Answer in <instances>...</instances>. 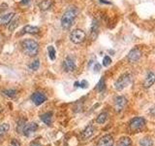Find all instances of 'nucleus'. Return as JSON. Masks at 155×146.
<instances>
[{"instance_id": "nucleus-1", "label": "nucleus", "mask_w": 155, "mask_h": 146, "mask_svg": "<svg viewBox=\"0 0 155 146\" xmlns=\"http://www.w3.org/2000/svg\"><path fill=\"white\" fill-rule=\"evenodd\" d=\"M79 14V10L75 7H71L65 11L61 18V26L64 29H69L75 23V19Z\"/></svg>"}, {"instance_id": "nucleus-2", "label": "nucleus", "mask_w": 155, "mask_h": 146, "mask_svg": "<svg viewBox=\"0 0 155 146\" xmlns=\"http://www.w3.org/2000/svg\"><path fill=\"white\" fill-rule=\"evenodd\" d=\"M21 45L23 53L29 57H34L38 54L39 45L33 39H24V40L21 41Z\"/></svg>"}, {"instance_id": "nucleus-3", "label": "nucleus", "mask_w": 155, "mask_h": 146, "mask_svg": "<svg viewBox=\"0 0 155 146\" xmlns=\"http://www.w3.org/2000/svg\"><path fill=\"white\" fill-rule=\"evenodd\" d=\"M131 82V75L129 73H124V74L121 75L116 82L114 83V88L117 91H122L124 88H126L129 83Z\"/></svg>"}, {"instance_id": "nucleus-4", "label": "nucleus", "mask_w": 155, "mask_h": 146, "mask_svg": "<svg viewBox=\"0 0 155 146\" xmlns=\"http://www.w3.org/2000/svg\"><path fill=\"white\" fill-rule=\"evenodd\" d=\"M85 32L81 29H75L70 34V40L75 44H80L84 41L85 39Z\"/></svg>"}, {"instance_id": "nucleus-5", "label": "nucleus", "mask_w": 155, "mask_h": 146, "mask_svg": "<svg viewBox=\"0 0 155 146\" xmlns=\"http://www.w3.org/2000/svg\"><path fill=\"white\" fill-rule=\"evenodd\" d=\"M145 125V120L142 117H136V118L132 119L129 123V129L132 131H137L143 129Z\"/></svg>"}, {"instance_id": "nucleus-6", "label": "nucleus", "mask_w": 155, "mask_h": 146, "mask_svg": "<svg viewBox=\"0 0 155 146\" xmlns=\"http://www.w3.org/2000/svg\"><path fill=\"white\" fill-rule=\"evenodd\" d=\"M140 57H142V52H140V49L134 48L129 52L128 56H127V60L130 63H136L139 61Z\"/></svg>"}, {"instance_id": "nucleus-7", "label": "nucleus", "mask_w": 155, "mask_h": 146, "mask_svg": "<svg viewBox=\"0 0 155 146\" xmlns=\"http://www.w3.org/2000/svg\"><path fill=\"white\" fill-rule=\"evenodd\" d=\"M63 68L66 72H73L76 70V62L73 57L69 56L63 61Z\"/></svg>"}, {"instance_id": "nucleus-8", "label": "nucleus", "mask_w": 155, "mask_h": 146, "mask_svg": "<svg viewBox=\"0 0 155 146\" xmlns=\"http://www.w3.org/2000/svg\"><path fill=\"white\" fill-rule=\"evenodd\" d=\"M37 129H38V125L36 123H34V122H32V123L25 124V126H24V128H23L22 133H23L24 136L29 137V136H31V135H33L34 134H35V131L37 130Z\"/></svg>"}, {"instance_id": "nucleus-9", "label": "nucleus", "mask_w": 155, "mask_h": 146, "mask_svg": "<svg viewBox=\"0 0 155 146\" xmlns=\"http://www.w3.org/2000/svg\"><path fill=\"white\" fill-rule=\"evenodd\" d=\"M31 100L35 105H41L47 100V96L45 94L40 92H36L31 96Z\"/></svg>"}, {"instance_id": "nucleus-10", "label": "nucleus", "mask_w": 155, "mask_h": 146, "mask_svg": "<svg viewBox=\"0 0 155 146\" xmlns=\"http://www.w3.org/2000/svg\"><path fill=\"white\" fill-rule=\"evenodd\" d=\"M127 104V99L126 97L120 96H116V99H114V109L116 112H121L124 107Z\"/></svg>"}, {"instance_id": "nucleus-11", "label": "nucleus", "mask_w": 155, "mask_h": 146, "mask_svg": "<svg viewBox=\"0 0 155 146\" xmlns=\"http://www.w3.org/2000/svg\"><path fill=\"white\" fill-rule=\"evenodd\" d=\"M113 145H114V138L110 134L104 135L103 137L100 138L98 143H97V146H113Z\"/></svg>"}, {"instance_id": "nucleus-12", "label": "nucleus", "mask_w": 155, "mask_h": 146, "mask_svg": "<svg viewBox=\"0 0 155 146\" xmlns=\"http://www.w3.org/2000/svg\"><path fill=\"white\" fill-rule=\"evenodd\" d=\"M155 83V74L153 72H149L143 81V87L148 89Z\"/></svg>"}, {"instance_id": "nucleus-13", "label": "nucleus", "mask_w": 155, "mask_h": 146, "mask_svg": "<svg viewBox=\"0 0 155 146\" xmlns=\"http://www.w3.org/2000/svg\"><path fill=\"white\" fill-rule=\"evenodd\" d=\"M15 15L16 14L11 12V13H8V14L0 16V26H6V24H9V23L11 22V19H13Z\"/></svg>"}, {"instance_id": "nucleus-14", "label": "nucleus", "mask_w": 155, "mask_h": 146, "mask_svg": "<svg viewBox=\"0 0 155 146\" xmlns=\"http://www.w3.org/2000/svg\"><path fill=\"white\" fill-rule=\"evenodd\" d=\"M98 30H99V23L97 19H93L91 24V37L93 40H95L97 35H98Z\"/></svg>"}, {"instance_id": "nucleus-15", "label": "nucleus", "mask_w": 155, "mask_h": 146, "mask_svg": "<svg viewBox=\"0 0 155 146\" xmlns=\"http://www.w3.org/2000/svg\"><path fill=\"white\" fill-rule=\"evenodd\" d=\"M41 120L47 126H51L52 123V113L51 112H46L43 115H41Z\"/></svg>"}, {"instance_id": "nucleus-16", "label": "nucleus", "mask_w": 155, "mask_h": 146, "mask_svg": "<svg viewBox=\"0 0 155 146\" xmlns=\"http://www.w3.org/2000/svg\"><path fill=\"white\" fill-rule=\"evenodd\" d=\"M18 23H19V19H18V15H15L13 17V19H11V22L9 23V30L10 31H14L15 29H16L18 26Z\"/></svg>"}, {"instance_id": "nucleus-17", "label": "nucleus", "mask_w": 155, "mask_h": 146, "mask_svg": "<svg viewBox=\"0 0 155 146\" xmlns=\"http://www.w3.org/2000/svg\"><path fill=\"white\" fill-rule=\"evenodd\" d=\"M39 32V27L37 26H33L28 24V26H25L22 28V33H28V34H36Z\"/></svg>"}, {"instance_id": "nucleus-18", "label": "nucleus", "mask_w": 155, "mask_h": 146, "mask_svg": "<svg viewBox=\"0 0 155 146\" xmlns=\"http://www.w3.org/2000/svg\"><path fill=\"white\" fill-rule=\"evenodd\" d=\"M94 127L92 125H88L86 127V128L84 130V131H82V135H84V138H89L90 136L93 135L94 134Z\"/></svg>"}, {"instance_id": "nucleus-19", "label": "nucleus", "mask_w": 155, "mask_h": 146, "mask_svg": "<svg viewBox=\"0 0 155 146\" xmlns=\"http://www.w3.org/2000/svg\"><path fill=\"white\" fill-rule=\"evenodd\" d=\"M51 0H42V1L39 3V7L42 10V11H47L48 9H50L51 6Z\"/></svg>"}, {"instance_id": "nucleus-20", "label": "nucleus", "mask_w": 155, "mask_h": 146, "mask_svg": "<svg viewBox=\"0 0 155 146\" xmlns=\"http://www.w3.org/2000/svg\"><path fill=\"white\" fill-rule=\"evenodd\" d=\"M118 146H132V141L127 136H124V137L120 138Z\"/></svg>"}, {"instance_id": "nucleus-21", "label": "nucleus", "mask_w": 155, "mask_h": 146, "mask_svg": "<svg viewBox=\"0 0 155 146\" xmlns=\"http://www.w3.org/2000/svg\"><path fill=\"white\" fill-rule=\"evenodd\" d=\"M25 119H19L18 121V123H17V131L18 134H21L22 133V130H23V128H24V126H25Z\"/></svg>"}, {"instance_id": "nucleus-22", "label": "nucleus", "mask_w": 155, "mask_h": 146, "mask_svg": "<svg viewBox=\"0 0 155 146\" xmlns=\"http://www.w3.org/2000/svg\"><path fill=\"white\" fill-rule=\"evenodd\" d=\"M107 119H108V113L103 112V113H101V114L98 115V117H97V119H96V122L98 124H104L105 122L107 121Z\"/></svg>"}, {"instance_id": "nucleus-23", "label": "nucleus", "mask_w": 155, "mask_h": 146, "mask_svg": "<svg viewBox=\"0 0 155 146\" xmlns=\"http://www.w3.org/2000/svg\"><path fill=\"white\" fill-rule=\"evenodd\" d=\"M48 57H50V58L51 61H54L55 57H56V52H55V49L53 46L50 45L48 47Z\"/></svg>"}, {"instance_id": "nucleus-24", "label": "nucleus", "mask_w": 155, "mask_h": 146, "mask_svg": "<svg viewBox=\"0 0 155 146\" xmlns=\"http://www.w3.org/2000/svg\"><path fill=\"white\" fill-rule=\"evenodd\" d=\"M9 129H10V126L6 123L0 125V137H2L3 135H5L7 134Z\"/></svg>"}, {"instance_id": "nucleus-25", "label": "nucleus", "mask_w": 155, "mask_h": 146, "mask_svg": "<svg viewBox=\"0 0 155 146\" xmlns=\"http://www.w3.org/2000/svg\"><path fill=\"white\" fill-rule=\"evenodd\" d=\"M3 94L10 97V99H15L17 96V91L16 90H13V89H10V90H5L3 91Z\"/></svg>"}, {"instance_id": "nucleus-26", "label": "nucleus", "mask_w": 155, "mask_h": 146, "mask_svg": "<svg viewBox=\"0 0 155 146\" xmlns=\"http://www.w3.org/2000/svg\"><path fill=\"white\" fill-rule=\"evenodd\" d=\"M140 146H153V141L150 137H144L140 141Z\"/></svg>"}, {"instance_id": "nucleus-27", "label": "nucleus", "mask_w": 155, "mask_h": 146, "mask_svg": "<svg viewBox=\"0 0 155 146\" xmlns=\"http://www.w3.org/2000/svg\"><path fill=\"white\" fill-rule=\"evenodd\" d=\"M105 88H106L105 79H104V77H102L100 81L98 82V84H97V90H98V92H103L105 90Z\"/></svg>"}, {"instance_id": "nucleus-28", "label": "nucleus", "mask_w": 155, "mask_h": 146, "mask_svg": "<svg viewBox=\"0 0 155 146\" xmlns=\"http://www.w3.org/2000/svg\"><path fill=\"white\" fill-rule=\"evenodd\" d=\"M39 66H40V61L39 60H36V61H34L32 63H30V64L28 65V68L29 69H31V70H37Z\"/></svg>"}, {"instance_id": "nucleus-29", "label": "nucleus", "mask_w": 155, "mask_h": 146, "mask_svg": "<svg viewBox=\"0 0 155 146\" xmlns=\"http://www.w3.org/2000/svg\"><path fill=\"white\" fill-rule=\"evenodd\" d=\"M76 87H79V88H82V89H86L88 87V83L85 80H82L81 82H76L74 84Z\"/></svg>"}, {"instance_id": "nucleus-30", "label": "nucleus", "mask_w": 155, "mask_h": 146, "mask_svg": "<svg viewBox=\"0 0 155 146\" xmlns=\"http://www.w3.org/2000/svg\"><path fill=\"white\" fill-rule=\"evenodd\" d=\"M111 63V58L109 56H106L103 60V65L104 66H109Z\"/></svg>"}, {"instance_id": "nucleus-31", "label": "nucleus", "mask_w": 155, "mask_h": 146, "mask_svg": "<svg viewBox=\"0 0 155 146\" xmlns=\"http://www.w3.org/2000/svg\"><path fill=\"white\" fill-rule=\"evenodd\" d=\"M11 146H21V143L18 139H12L11 140Z\"/></svg>"}, {"instance_id": "nucleus-32", "label": "nucleus", "mask_w": 155, "mask_h": 146, "mask_svg": "<svg viewBox=\"0 0 155 146\" xmlns=\"http://www.w3.org/2000/svg\"><path fill=\"white\" fill-rule=\"evenodd\" d=\"M100 69H101V65L99 64V63H96L95 66H94V71L95 72H98Z\"/></svg>"}, {"instance_id": "nucleus-33", "label": "nucleus", "mask_w": 155, "mask_h": 146, "mask_svg": "<svg viewBox=\"0 0 155 146\" xmlns=\"http://www.w3.org/2000/svg\"><path fill=\"white\" fill-rule=\"evenodd\" d=\"M30 146H42L40 142H38V141H33V142L30 143Z\"/></svg>"}, {"instance_id": "nucleus-34", "label": "nucleus", "mask_w": 155, "mask_h": 146, "mask_svg": "<svg viewBox=\"0 0 155 146\" xmlns=\"http://www.w3.org/2000/svg\"><path fill=\"white\" fill-rule=\"evenodd\" d=\"M29 2H30V0H21V5H26V4H28Z\"/></svg>"}, {"instance_id": "nucleus-35", "label": "nucleus", "mask_w": 155, "mask_h": 146, "mask_svg": "<svg viewBox=\"0 0 155 146\" xmlns=\"http://www.w3.org/2000/svg\"><path fill=\"white\" fill-rule=\"evenodd\" d=\"M151 113H152V114H153V115L155 116V107H154V108H153V109L151 110Z\"/></svg>"}, {"instance_id": "nucleus-36", "label": "nucleus", "mask_w": 155, "mask_h": 146, "mask_svg": "<svg viewBox=\"0 0 155 146\" xmlns=\"http://www.w3.org/2000/svg\"><path fill=\"white\" fill-rule=\"evenodd\" d=\"M1 111H2V107H1V105H0V113H1Z\"/></svg>"}]
</instances>
